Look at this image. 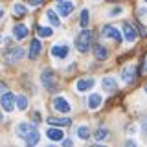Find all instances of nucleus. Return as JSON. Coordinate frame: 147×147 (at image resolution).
Here are the masks:
<instances>
[{"mask_svg":"<svg viewBox=\"0 0 147 147\" xmlns=\"http://www.w3.org/2000/svg\"><path fill=\"white\" fill-rule=\"evenodd\" d=\"M92 40H94V35H92L90 30H83L79 35L76 37V48L79 50L81 53H86L88 48L92 46Z\"/></svg>","mask_w":147,"mask_h":147,"instance_id":"1","label":"nucleus"},{"mask_svg":"<svg viewBox=\"0 0 147 147\" xmlns=\"http://www.w3.org/2000/svg\"><path fill=\"white\" fill-rule=\"evenodd\" d=\"M40 81H42V85L50 92H55V88H57V79H55V74L52 70H44L40 74Z\"/></svg>","mask_w":147,"mask_h":147,"instance_id":"2","label":"nucleus"},{"mask_svg":"<svg viewBox=\"0 0 147 147\" xmlns=\"http://www.w3.org/2000/svg\"><path fill=\"white\" fill-rule=\"evenodd\" d=\"M101 35L116 40L118 44L121 42V31H119L118 28H114V26H103V28H101Z\"/></svg>","mask_w":147,"mask_h":147,"instance_id":"3","label":"nucleus"},{"mask_svg":"<svg viewBox=\"0 0 147 147\" xmlns=\"http://www.w3.org/2000/svg\"><path fill=\"white\" fill-rule=\"evenodd\" d=\"M0 105H2V109L6 110V112H11V110L15 109V96H13L11 92H4L2 98H0Z\"/></svg>","mask_w":147,"mask_h":147,"instance_id":"4","label":"nucleus"},{"mask_svg":"<svg viewBox=\"0 0 147 147\" xmlns=\"http://www.w3.org/2000/svg\"><path fill=\"white\" fill-rule=\"evenodd\" d=\"M57 11H59L61 17H68L74 11V2H70V0H61V2H57Z\"/></svg>","mask_w":147,"mask_h":147,"instance_id":"5","label":"nucleus"},{"mask_svg":"<svg viewBox=\"0 0 147 147\" xmlns=\"http://www.w3.org/2000/svg\"><path fill=\"white\" fill-rule=\"evenodd\" d=\"M68 52H70V48H68L64 42H63V44H53V46H52V55H53L55 59H64V57L68 55Z\"/></svg>","mask_w":147,"mask_h":147,"instance_id":"6","label":"nucleus"},{"mask_svg":"<svg viewBox=\"0 0 147 147\" xmlns=\"http://www.w3.org/2000/svg\"><path fill=\"white\" fill-rule=\"evenodd\" d=\"M24 55V52H22V48L20 46H13V48H9L7 52H6V61H9V63H15V61H18V59Z\"/></svg>","mask_w":147,"mask_h":147,"instance_id":"7","label":"nucleus"},{"mask_svg":"<svg viewBox=\"0 0 147 147\" xmlns=\"http://www.w3.org/2000/svg\"><path fill=\"white\" fill-rule=\"evenodd\" d=\"M123 37H125V40H129V42H134L136 40V28L134 26H131L129 22H123Z\"/></svg>","mask_w":147,"mask_h":147,"instance_id":"8","label":"nucleus"},{"mask_svg":"<svg viewBox=\"0 0 147 147\" xmlns=\"http://www.w3.org/2000/svg\"><path fill=\"white\" fill-rule=\"evenodd\" d=\"M53 109L59 110V112H70V105H68V101L64 98H61V96L53 99Z\"/></svg>","mask_w":147,"mask_h":147,"instance_id":"9","label":"nucleus"},{"mask_svg":"<svg viewBox=\"0 0 147 147\" xmlns=\"http://www.w3.org/2000/svg\"><path fill=\"white\" fill-rule=\"evenodd\" d=\"M121 79L125 81V83H132L136 79V68L134 66H127V68H123V72H121Z\"/></svg>","mask_w":147,"mask_h":147,"instance_id":"10","label":"nucleus"},{"mask_svg":"<svg viewBox=\"0 0 147 147\" xmlns=\"http://www.w3.org/2000/svg\"><path fill=\"white\" fill-rule=\"evenodd\" d=\"M39 53H40V40L33 39V40H31V46H30V52H28V57H30V59H37Z\"/></svg>","mask_w":147,"mask_h":147,"instance_id":"11","label":"nucleus"},{"mask_svg":"<svg viewBox=\"0 0 147 147\" xmlns=\"http://www.w3.org/2000/svg\"><path fill=\"white\" fill-rule=\"evenodd\" d=\"M13 37L15 39H26L28 37V26H24V24H17L15 28H13Z\"/></svg>","mask_w":147,"mask_h":147,"instance_id":"12","label":"nucleus"},{"mask_svg":"<svg viewBox=\"0 0 147 147\" xmlns=\"http://www.w3.org/2000/svg\"><path fill=\"white\" fill-rule=\"evenodd\" d=\"M94 79H92V77H88V79H79V81H77V90H79V92H86V90H90L92 88V86H94Z\"/></svg>","mask_w":147,"mask_h":147,"instance_id":"13","label":"nucleus"},{"mask_svg":"<svg viewBox=\"0 0 147 147\" xmlns=\"http://www.w3.org/2000/svg\"><path fill=\"white\" fill-rule=\"evenodd\" d=\"M31 131H35V127L31 125V123H20V125L17 127V134L20 136V138H26Z\"/></svg>","mask_w":147,"mask_h":147,"instance_id":"14","label":"nucleus"},{"mask_svg":"<svg viewBox=\"0 0 147 147\" xmlns=\"http://www.w3.org/2000/svg\"><path fill=\"white\" fill-rule=\"evenodd\" d=\"M39 138H40V134H39V131H31L30 134L26 136V147H35L37 144H39Z\"/></svg>","mask_w":147,"mask_h":147,"instance_id":"15","label":"nucleus"},{"mask_svg":"<svg viewBox=\"0 0 147 147\" xmlns=\"http://www.w3.org/2000/svg\"><path fill=\"white\" fill-rule=\"evenodd\" d=\"M46 121H48L50 125H57V127H66V125H70V118H53V116H50Z\"/></svg>","mask_w":147,"mask_h":147,"instance_id":"16","label":"nucleus"},{"mask_svg":"<svg viewBox=\"0 0 147 147\" xmlns=\"http://www.w3.org/2000/svg\"><path fill=\"white\" fill-rule=\"evenodd\" d=\"M46 136H48L50 140H53V142H61V140H64V134H63L61 129H48Z\"/></svg>","mask_w":147,"mask_h":147,"instance_id":"17","label":"nucleus"},{"mask_svg":"<svg viewBox=\"0 0 147 147\" xmlns=\"http://www.w3.org/2000/svg\"><path fill=\"white\" fill-rule=\"evenodd\" d=\"M101 86H103V90H107V92H114L116 90V79L114 77H105L103 81H101Z\"/></svg>","mask_w":147,"mask_h":147,"instance_id":"18","label":"nucleus"},{"mask_svg":"<svg viewBox=\"0 0 147 147\" xmlns=\"http://www.w3.org/2000/svg\"><path fill=\"white\" fill-rule=\"evenodd\" d=\"M94 55L99 59V61H105V59L109 57V52H107V48H105V46L96 44V46H94Z\"/></svg>","mask_w":147,"mask_h":147,"instance_id":"19","label":"nucleus"},{"mask_svg":"<svg viewBox=\"0 0 147 147\" xmlns=\"http://www.w3.org/2000/svg\"><path fill=\"white\" fill-rule=\"evenodd\" d=\"M46 17H48L50 22H52V26H61V20H59L57 13H55L53 9H48V11H46Z\"/></svg>","mask_w":147,"mask_h":147,"instance_id":"20","label":"nucleus"},{"mask_svg":"<svg viewBox=\"0 0 147 147\" xmlns=\"http://www.w3.org/2000/svg\"><path fill=\"white\" fill-rule=\"evenodd\" d=\"M99 105H101V96L99 94H92L88 98V107L90 109H98Z\"/></svg>","mask_w":147,"mask_h":147,"instance_id":"21","label":"nucleus"},{"mask_svg":"<svg viewBox=\"0 0 147 147\" xmlns=\"http://www.w3.org/2000/svg\"><path fill=\"white\" fill-rule=\"evenodd\" d=\"M13 15L15 17H24L26 15V6L24 4H15V6H13Z\"/></svg>","mask_w":147,"mask_h":147,"instance_id":"22","label":"nucleus"},{"mask_svg":"<svg viewBox=\"0 0 147 147\" xmlns=\"http://www.w3.org/2000/svg\"><path fill=\"white\" fill-rule=\"evenodd\" d=\"M88 22H90V11H88V9H83V11H81V26L86 30Z\"/></svg>","mask_w":147,"mask_h":147,"instance_id":"23","label":"nucleus"},{"mask_svg":"<svg viewBox=\"0 0 147 147\" xmlns=\"http://www.w3.org/2000/svg\"><path fill=\"white\" fill-rule=\"evenodd\" d=\"M17 107L20 109V110H26V107H28V99H26V96H17Z\"/></svg>","mask_w":147,"mask_h":147,"instance_id":"24","label":"nucleus"},{"mask_svg":"<svg viewBox=\"0 0 147 147\" xmlns=\"http://www.w3.org/2000/svg\"><path fill=\"white\" fill-rule=\"evenodd\" d=\"M77 134H79V138H83V140H88V136H90V131H88V127L81 125L79 129H77Z\"/></svg>","mask_w":147,"mask_h":147,"instance_id":"25","label":"nucleus"},{"mask_svg":"<svg viewBox=\"0 0 147 147\" xmlns=\"http://www.w3.org/2000/svg\"><path fill=\"white\" fill-rule=\"evenodd\" d=\"M37 33H39L40 37H52V28H42V26H39L37 28Z\"/></svg>","mask_w":147,"mask_h":147,"instance_id":"26","label":"nucleus"},{"mask_svg":"<svg viewBox=\"0 0 147 147\" xmlns=\"http://www.w3.org/2000/svg\"><path fill=\"white\" fill-rule=\"evenodd\" d=\"M107 136H109V131H107V129H99V131L96 132V140H98V142L105 140V138H107Z\"/></svg>","mask_w":147,"mask_h":147,"instance_id":"27","label":"nucleus"},{"mask_svg":"<svg viewBox=\"0 0 147 147\" xmlns=\"http://www.w3.org/2000/svg\"><path fill=\"white\" fill-rule=\"evenodd\" d=\"M121 11H123V9L118 6V7H112V9H110V13H109V15H110V17H114V15H119Z\"/></svg>","mask_w":147,"mask_h":147,"instance_id":"28","label":"nucleus"},{"mask_svg":"<svg viewBox=\"0 0 147 147\" xmlns=\"http://www.w3.org/2000/svg\"><path fill=\"white\" fill-rule=\"evenodd\" d=\"M28 2H30V6H39L42 0H28Z\"/></svg>","mask_w":147,"mask_h":147,"instance_id":"29","label":"nucleus"},{"mask_svg":"<svg viewBox=\"0 0 147 147\" xmlns=\"http://www.w3.org/2000/svg\"><path fill=\"white\" fill-rule=\"evenodd\" d=\"M63 147H72V140H64L63 142Z\"/></svg>","mask_w":147,"mask_h":147,"instance_id":"30","label":"nucleus"},{"mask_svg":"<svg viewBox=\"0 0 147 147\" xmlns=\"http://www.w3.org/2000/svg\"><path fill=\"white\" fill-rule=\"evenodd\" d=\"M0 92H2V94L6 92V85H4V83H0Z\"/></svg>","mask_w":147,"mask_h":147,"instance_id":"31","label":"nucleus"},{"mask_svg":"<svg viewBox=\"0 0 147 147\" xmlns=\"http://www.w3.org/2000/svg\"><path fill=\"white\" fill-rule=\"evenodd\" d=\"M127 147H136V144L134 142H127Z\"/></svg>","mask_w":147,"mask_h":147,"instance_id":"32","label":"nucleus"},{"mask_svg":"<svg viewBox=\"0 0 147 147\" xmlns=\"http://www.w3.org/2000/svg\"><path fill=\"white\" fill-rule=\"evenodd\" d=\"M4 17V9H0V18H2Z\"/></svg>","mask_w":147,"mask_h":147,"instance_id":"33","label":"nucleus"},{"mask_svg":"<svg viewBox=\"0 0 147 147\" xmlns=\"http://www.w3.org/2000/svg\"><path fill=\"white\" fill-rule=\"evenodd\" d=\"M92 147H107V145H92Z\"/></svg>","mask_w":147,"mask_h":147,"instance_id":"34","label":"nucleus"},{"mask_svg":"<svg viewBox=\"0 0 147 147\" xmlns=\"http://www.w3.org/2000/svg\"><path fill=\"white\" fill-rule=\"evenodd\" d=\"M2 119H4V118H2V114H0V123H2Z\"/></svg>","mask_w":147,"mask_h":147,"instance_id":"35","label":"nucleus"}]
</instances>
